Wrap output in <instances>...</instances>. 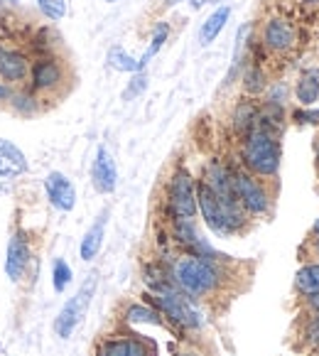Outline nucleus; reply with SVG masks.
<instances>
[{
  "mask_svg": "<svg viewBox=\"0 0 319 356\" xmlns=\"http://www.w3.org/2000/svg\"><path fill=\"white\" fill-rule=\"evenodd\" d=\"M142 300L163 314V320L170 322L172 330L197 332V330H202V325H204L202 314L194 309L192 300H189L187 295L179 293L174 285H170V288H165V290H155V293H152V290H145Z\"/></svg>",
  "mask_w": 319,
  "mask_h": 356,
  "instance_id": "20e7f679",
  "label": "nucleus"
},
{
  "mask_svg": "<svg viewBox=\"0 0 319 356\" xmlns=\"http://www.w3.org/2000/svg\"><path fill=\"white\" fill-rule=\"evenodd\" d=\"M234 194L248 216H263L270 211L272 200L265 184L261 182V177L246 172V170H234Z\"/></svg>",
  "mask_w": 319,
  "mask_h": 356,
  "instance_id": "0eeeda50",
  "label": "nucleus"
},
{
  "mask_svg": "<svg viewBox=\"0 0 319 356\" xmlns=\"http://www.w3.org/2000/svg\"><path fill=\"white\" fill-rule=\"evenodd\" d=\"M131 337L133 332L101 337L96 344V356H128L131 354Z\"/></svg>",
  "mask_w": 319,
  "mask_h": 356,
  "instance_id": "aec40b11",
  "label": "nucleus"
},
{
  "mask_svg": "<svg viewBox=\"0 0 319 356\" xmlns=\"http://www.w3.org/2000/svg\"><path fill=\"white\" fill-rule=\"evenodd\" d=\"M8 104H10V108L15 111L17 115H22V118H30V115H35L37 111H40L35 91H30V89L13 91L10 99H8Z\"/></svg>",
  "mask_w": 319,
  "mask_h": 356,
  "instance_id": "4be33fe9",
  "label": "nucleus"
},
{
  "mask_svg": "<svg viewBox=\"0 0 319 356\" xmlns=\"http://www.w3.org/2000/svg\"><path fill=\"white\" fill-rule=\"evenodd\" d=\"M13 94V86H8L6 81H0V101H8Z\"/></svg>",
  "mask_w": 319,
  "mask_h": 356,
  "instance_id": "7c9ffc66",
  "label": "nucleus"
},
{
  "mask_svg": "<svg viewBox=\"0 0 319 356\" xmlns=\"http://www.w3.org/2000/svg\"><path fill=\"white\" fill-rule=\"evenodd\" d=\"M177 3H182V0H170V6H177Z\"/></svg>",
  "mask_w": 319,
  "mask_h": 356,
  "instance_id": "c9c22d12",
  "label": "nucleus"
},
{
  "mask_svg": "<svg viewBox=\"0 0 319 356\" xmlns=\"http://www.w3.org/2000/svg\"><path fill=\"white\" fill-rule=\"evenodd\" d=\"M145 89H147V74H145V72H138L136 76H133L131 84H128V89L123 91V99H126V101H133L136 96H140Z\"/></svg>",
  "mask_w": 319,
  "mask_h": 356,
  "instance_id": "cd10ccee",
  "label": "nucleus"
},
{
  "mask_svg": "<svg viewBox=\"0 0 319 356\" xmlns=\"http://www.w3.org/2000/svg\"><path fill=\"white\" fill-rule=\"evenodd\" d=\"M197 209L202 214V219H204V224L219 236L241 234V231H246L248 219H251L246 214V209L238 204V200L219 197L202 179H197Z\"/></svg>",
  "mask_w": 319,
  "mask_h": 356,
  "instance_id": "f03ea898",
  "label": "nucleus"
},
{
  "mask_svg": "<svg viewBox=\"0 0 319 356\" xmlns=\"http://www.w3.org/2000/svg\"><path fill=\"white\" fill-rule=\"evenodd\" d=\"M295 290H297L302 298L319 293V261L307 263V266L300 268L297 275H295Z\"/></svg>",
  "mask_w": 319,
  "mask_h": 356,
  "instance_id": "412c9836",
  "label": "nucleus"
},
{
  "mask_svg": "<svg viewBox=\"0 0 319 356\" xmlns=\"http://www.w3.org/2000/svg\"><path fill=\"white\" fill-rule=\"evenodd\" d=\"M106 3H115V0H106Z\"/></svg>",
  "mask_w": 319,
  "mask_h": 356,
  "instance_id": "4c0bfd02",
  "label": "nucleus"
},
{
  "mask_svg": "<svg viewBox=\"0 0 319 356\" xmlns=\"http://www.w3.org/2000/svg\"><path fill=\"white\" fill-rule=\"evenodd\" d=\"M74 273H72V266H69L64 258H57V261L52 263V288L57 290V293H64V290L69 288V283H72Z\"/></svg>",
  "mask_w": 319,
  "mask_h": 356,
  "instance_id": "a878e982",
  "label": "nucleus"
},
{
  "mask_svg": "<svg viewBox=\"0 0 319 356\" xmlns=\"http://www.w3.org/2000/svg\"><path fill=\"white\" fill-rule=\"evenodd\" d=\"M27 172V157L15 143L0 138V182L8 184Z\"/></svg>",
  "mask_w": 319,
  "mask_h": 356,
  "instance_id": "4468645a",
  "label": "nucleus"
},
{
  "mask_svg": "<svg viewBox=\"0 0 319 356\" xmlns=\"http://www.w3.org/2000/svg\"><path fill=\"white\" fill-rule=\"evenodd\" d=\"M268 89V79H265V72L258 62H251L243 72V91L248 96H258Z\"/></svg>",
  "mask_w": 319,
  "mask_h": 356,
  "instance_id": "b1692460",
  "label": "nucleus"
},
{
  "mask_svg": "<svg viewBox=\"0 0 319 356\" xmlns=\"http://www.w3.org/2000/svg\"><path fill=\"white\" fill-rule=\"evenodd\" d=\"M108 67L115 69V72L138 74V59L131 57L123 47H111L108 49Z\"/></svg>",
  "mask_w": 319,
  "mask_h": 356,
  "instance_id": "393cba45",
  "label": "nucleus"
},
{
  "mask_svg": "<svg viewBox=\"0 0 319 356\" xmlns=\"http://www.w3.org/2000/svg\"><path fill=\"white\" fill-rule=\"evenodd\" d=\"M30 84L32 91H54L64 84V67L57 57L44 54L37 57L30 67Z\"/></svg>",
  "mask_w": 319,
  "mask_h": 356,
  "instance_id": "1a4fd4ad",
  "label": "nucleus"
},
{
  "mask_svg": "<svg viewBox=\"0 0 319 356\" xmlns=\"http://www.w3.org/2000/svg\"><path fill=\"white\" fill-rule=\"evenodd\" d=\"M91 182H94L96 192L101 194H111L118 187V168H115V160L108 152V147L104 145L96 150V160L91 165Z\"/></svg>",
  "mask_w": 319,
  "mask_h": 356,
  "instance_id": "ddd939ff",
  "label": "nucleus"
},
{
  "mask_svg": "<svg viewBox=\"0 0 319 356\" xmlns=\"http://www.w3.org/2000/svg\"><path fill=\"white\" fill-rule=\"evenodd\" d=\"M263 47H268L270 52H290L297 42V32L283 17H270V20L263 25Z\"/></svg>",
  "mask_w": 319,
  "mask_h": 356,
  "instance_id": "9b49d317",
  "label": "nucleus"
},
{
  "mask_svg": "<svg viewBox=\"0 0 319 356\" xmlns=\"http://www.w3.org/2000/svg\"><path fill=\"white\" fill-rule=\"evenodd\" d=\"M177 356H199V354H189V351H184V354H177Z\"/></svg>",
  "mask_w": 319,
  "mask_h": 356,
  "instance_id": "f704fd0d",
  "label": "nucleus"
},
{
  "mask_svg": "<svg viewBox=\"0 0 319 356\" xmlns=\"http://www.w3.org/2000/svg\"><path fill=\"white\" fill-rule=\"evenodd\" d=\"M229 17H231V8L229 6L216 8V10L211 13L209 17H206V22L202 25V30H199V44H202V47H209L216 37L221 35V30L226 27Z\"/></svg>",
  "mask_w": 319,
  "mask_h": 356,
  "instance_id": "a211bd4d",
  "label": "nucleus"
},
{
  "mask_svg": "<svg viewBox=\"0 0 319 356\" xmlns=\"http://www.w3.org/2000/svg\"><path fill=\"white\" fill-rule=\"evenodd\" d=\"M170 37V25L167 22H157L155 30H152V40H150V47L145 49V54H142L140 59H138V72H145V67L150 64V59L155 57L160 49H163V44L167 42Z\"/></svg>",
  "mask_w": 319,
  "mask_h": 356,
  "instance_id": "5701e85b",
  "label": "nucleus"
},
{
  "mask_svg": "<svg viewBox=\"0 0 319 356\" xmlns=\"http://www.w3.org/2000/svg\"><path fill=\"white\" fill-rule=\"evenodd\" d=\"M106 221H108V209L101 211L99 219L89 226V231H86L84 238H81V246H79V256H81V261L89 263L99 256L101 246H104V238H106Z\"/></svg>",
  "mask_w": 319,
  "mask_h": 356,
  "instance_id": "2eb2a0df",
  "label": "nucleus"
},
{
  "mask_svg": "<svg viewBox=\"0 0 319 356\" xmlns=\"http://www.w3.org/2000/svg\"><path fill=\"white\" fill-rule=\"evenodd\" d=\"M314 253L319 256V234H317V238H314Z\"/></svg>",
  "mask_w": 319,
  "mask_h": 356,
  "instance_id": "2f4dec72",
  "label": "nucleus"
},
{
  "mask_svg": "<svg viewBox=\"0 0 319 356\" xmlns=\"http://www.w3.org/2000/svg\"><path fill=\"white\" fill-rule=\"evenodd\" d=\"M312 231H314V236H317V234H319V219H317V221H314V226H312Z\"/></svg>",
  "mask_w": 319,
  "mask_h": 356,
  "instance_id": "473e14b6",
  "label": "nucleus"
},
{
  "mask_svg": "<svg viewBox=\"0 0 319 356\" xmlns=\"http://www.w3.org/2000/svg\"><path fill=\"white\" fill-rule=\"evenodd\" d=\"M167 211L172 219L197 216V179L187 168H177L167 182Z\"/></svg>",
  "mask_w": 319,
  "mask_h": 356,
  "instance_id": "423d86ee",
  "label": "nucleus"
},
{
  "mask_svg": "<svg viewBox=\"0 0 319 356\" xmlns=\"http://www.w3.org/2000/svg\"><path fill=\"white\" fill-rule=\"evenodd\" d=\"M170 278L174 288L189 300H206L216 295L226 283L221 258H204L197 253H179L170 261Z\"/></svg>",
  "mask_w": 319,
  "mask_h": 356,
  "instance_id": "f257e3e1",
  "label": "nucleus"
},
{
  "mask_svg": "<svg viewBox=\"0 0 319 356\" xmlns=\"http://www.w3.org/2000/svg\"><path fill=\"white\" fill-rule=\"evenodd\" d=\"M96 285H99V275L91 273L89 278L81 283V288L76 290V295L69 298L67 302L62 305L57 320H54V334H57L59 339H69V337L76 332V327L81 325V320H84L91 307V300H94V295H96Z\"/></svg>",
  "mask_w": 319,
  "mask_h": 356,
  "instance_id": "39448f33",
  "label": "nucleus"
},
{
  "mask_svg": "<svg viewBox=\"0 0 319 356\" xmlns=\"http://www.w3.org/2000/svg\"><path fill=\"white\" fill-rule=\"evenodd\" d=\"M44 194H47L49 204L57 211H64V214L76 207V187L62 172H49L44 177Z\"/></svg>",
  "mask_w": 319,
  "mask_h": 356,
  "instance_id": "9d476101",
  "label": "nucleus"
},
{
  "mask_svg": "<svg viewBox=\"0 0 319 356\" xmlns=\"http://www.w3.org/2000/svg\"><path fill=\"white\" fill-rule=\"evenodd\" d=\"M37 6L49 20H62L67 15V0H37Z\"/></svg>",
  "mask_w": 319,
  "mask_h": 356,
  "instance_id": "bb28decb",
  "label": "nucleus"
},
{
  "mask_svg": "<svg viewBox=\"0 0 319 356\" xmlns=\"http://www.w3.org/2000/svg\"><path fill=\"white\" fill-rule=\"evenodd\" d=\"M123 322L131 327L138 325H155V327H167V322L163 320V314L157 312L155 307H150L147 302L142 305H128L123 312Z\"/></svg>",
  "mask_w": 319,
  "mask_h": 356,
  "instance_id": "f3484780",
  "label": "nucleus"
},
{
  "mask_svg": "<svg viewBox=\"0 0 319 356\" xmlns=\"http://www.w3.org/2000/svg\"><path fill=\"white\" fill-rule=\"evenodd\" d=\"M285 96H288V89H285L283 84H275L270 89V96H268V101H270V104H283Z\"/></svg>",
  "mask_w": 319,
  "mask_h": 356,
  "instance_id": "c85d7f7f",
  "label": "nucleus"
},
{
  "mask_svg": "<svg viewBox=\"0 0 319 356\" xmlns=\"http://www.w3.org/2000/svg\"><path fill=\"white\" fill-rule=\"evenodd\" d=\"M30 57L25 52L0 44V81H6L8 86L22 84L30 79Z\"/></svg>",
  "mask_w": 319,
  "mask_h": 356,
  "instance_id": "f8f14e48",
  "label": "nucleus"
},
{
  "mask_svg": "<svg viewBox=\"0 0 319 356\" xmlns=\"http://www.w3.org/2000/svg\"><path fill=\"white\" fill-rule=\"evenodd\" d=\"M302 3H307V6H319V0H302Z\"/></svg>",
  "mask_w": 319,
  "mask_h": 356,
  "instance_id": "72a5a7b5",
  "label": "nucleus"
},
{
  "mask_svg": "<svg viewBox=\"0 0 319 356\" xmlns=\"http://www.w3.org/2000/svg\"><path fill=\"white\" fill-rule=\"evenodd\" d=\"M280 160H283V150H280V140L272 133L263 131V128H253L241 145V163L243 170L261 179H270L280 170Z\"/></svg>",
  "mask_w": 319,
  "mask_h": 356,
  "instance_id": "7ed1b4c3",
  "label": "nucleus"
},
{
  "mask_svg": "<svg viewBox=\"0 0 319 356\" xmlns=\"http://www.w3.org/2000/svg\"><path fill=\"white\" fill-rule=\"evenodd\" d=\"M295 99L300 101V106L309 108L319 101V74L317 72H304L295 84Z\"/></svg>",
  "mask_w": 319,
  "mask_h": 356,
  "instance_id": "6ab92c4d",
  "label": "nucleus"
},
{
  "mask_svg": "<svg viewBox=\"0 0 319 356\" xmlns=\"http://www.w3.org/2000/svg\"><path fill=\"white\" fill-rule=\"evenodd\" d=\"M317 168H319V145H317Z\"/></svg>",
  "mask_w": 319,
  "mask_h": 356,
  "instance_id": "e433bc0d",
  "label": "nucleus"
},
{
  "mask_svg": "<svg viewBox=\"0 0 319 356\" xmlns=\"http://www.w3.org/2000/svg\"><path fill=\"white\" fill-rule=\"evenodd\" d=\"M307 307L312 309V312H319V293H314V295H307Z\"/></svg>",
  "mask_w": 319,
  "mask_h": 356,
  "instance_id": "c756f323",
  "label": "nucleus"
},
{
  "mask_svg": "<svg viewBox=\"0 0 319 356\" xmlns=\"http://www.w3.org/2000/svg\"><path fill=\"white\" fill-rule=\"evenodd\" d=\"M35 261L32 253V238L25 229H15L8 236L6 248V275L13 283H22V278L30 270V263Z\"/></svg>",
  "mask_w": 319,
  "mask_h": 356,
  "instance_id": "6e6552de",
  "label": "nucleus"
},
{
  "mask_svg": "<svg viewBox=\"0 0 319 356\" xmlns=\"http://www.w3.org/2000/svg\"><path fill=\"white\" fill-rule=\"evenodd\" d=\"M258 118H261V108L256 106V101H253V99L238 101V106L234 108V118H231L236 136L246 138L248 133H251L253 128L258 126Z\"/></svg>",
  "mask_w": 319,
  "mask_h": 356,
  "instance_id": "dca6fc26",
  "label": "nucleus"
}]
</instances>
